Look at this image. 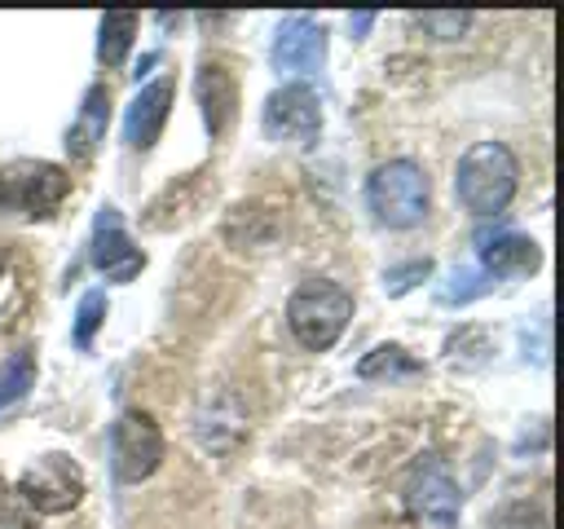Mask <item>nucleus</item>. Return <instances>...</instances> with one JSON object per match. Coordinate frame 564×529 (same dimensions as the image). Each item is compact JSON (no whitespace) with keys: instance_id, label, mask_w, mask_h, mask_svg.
<instances>
[{"instance_id":"nucleus-19","label":"nucleus","mask_w":564,"mask_h":529,"mask_svg":"<svg viewBox=\"0 0 564 529\" xmlns=\"http://www.w3.org/2000/svg\"><path fill=\"white\" fill-rule=\"evenodd\" d=\"M229 220H247V234L234 242V247H264L273 234H278V212H264L260 203H238L234 212H229Z\"/></svg>"},{"instance_id":"nucleus-12","label":"nucleus","mask_w":564,"mask_h":529,"mask_svg":"<svg viewBox=\"0 0 564 529\" xmlns=\"http://www.w3.org/2000/svg\"><path fill=\"white\" fill-rule=\"evenodd\" d=\"M172 97H176L172 79H154V84H145V88L128 101L123 141H128L132 150H150V145L159 141V132H163V123H167V110H172Z\"/></svg>"},{"instance_id":"nucleus-15","label":"nucleus","mask_w":564,"mask_h":529,"mask_svg":"<svg viewBox=\"0 0 564 529\" xmlns=\"http://www.w3.org/2000/svg\"><path fill=\"white\" fill-rule=\"evenodd\" d=\"M106 119H110V88L106 84H93L84 93V106L66 132V150L70 159H93V150L106 141Z\"/></svg>"},{"instance_id":"nucleus-1","label":"nucleus","mask_w":564,"mask_h":529,"mask_svg":"<svg viewBox=\"0 0 564 529\" xmlns=\"http://www.w3.org/2000/svg\"><path fill=\"white\" fill-rule=\"evenodd\" d=\"M520 163L502 141H476L454 168V194L471 216H498L516 198Z\"/></svg>"},{"instance_id":"nucleus-18","label":"nucleus","mask_w":564,"mask_h":529,"mask_svg":"<svg viewBox=\"0 0 564 529\" xmlns=\"http://www.w3.org/2000/svg\"><path fill=\"white\" fill-rule=\"evenodd\" d=\"M35 388V353H13L0 361V406H13L22 401L26 392Z\"/></svg>"},{"instance_id":"nucleus-24","label":"nucleus","mask_w":564,"mask_h":529,"mask_svg":"<svg viewBox=\"0 0 564 529\" xmlns=\"http://www.w3.org/2000/svg\"><path fill=\"white\" fill-rule=\"evenodd\" d=\"M370 22H375V13H352V18H348V31H352V40H361V35L370 31Z\"/></svg>"},{"instance_id":"nucleus-13","label":"nucleus","mask_w":564,"mask_h":529,"mask_svg":"<svg viewBox=\"0 0 564 529\" xmlns=\"http://www.w3.org/2000/svg\"><path fill=\"white\" fill-rule=\"evenodd\" d=\"M480 264H485V278H524L542 264V251L524 234L480 238Z\"/></svg>"},{"instance_id":"nucleus-14","label":"nucleus","mask_w":564,"mask_h":529,"mask_svg":"<svg viewBox=\"0 0 564 529\" xmlns=\"http://www.w3.org/2000/svg\"><path fill=\"white\" fill-rule=\"evenodd\" d=\"M194 432H198L203 450L229 454V450H238L242 436H247V414L238 410L234 397H229V401H212V397H207V406H203L198 419H194Z\"/></svg>"},{"instance_id":"nucleus-3","label":"nucleus","mask_w":564,"mask_h":529,"mask_svg":"<svg viewBox=\"0 0 564 529\" xmlns=\"http://www.w3.org/2000/svg\"><path fill=\"white\" fill-rule=\"evenodd\" d=\"M366 203L379 225L388 229H414L427 216L432 181L414 159H388L366 181Z\"/></svg>"},{"instance_id":"nucleus-11","label":"nucleus","mask_w":564,"mask_h":529,"mask_svg":"<svg viewBox=\"0 0 564 529\" xmlns=\"http://www.w3.org/2000/svg\"><path fill=\"white\" fill-rule=\"evenodd\" d=\"M194 97H198L207 132L216 141L229 137V128L238 119V79H234V71L225 62H203L198 75H194Z\"/></svg>"},{"instance_id":"nucleus-10","label":"nucleus","mask_w":564,"mask_h":529,"mask_svg":"<svg viewBox=\"0 0 564 529\" xmlns=\"http://www.w3.org/2000/svg\"><path fill=\"white\" fill-rule=\"evenodd\" d=\"M93 264L110 282H132L141 273V264H145L141 247H132V238H128V229H123V220H119L115 207H101L97 212V225H93Z\"/></svg>"},{"instance_id":"nucleus-16","label":"nucleus","mask_w":564,"mask_h":529,"mask_svg":"<svg viewBox=\"0 0 564 529\" xmlns=\"http://www.w3.org/2000/svg\"><path fill=\"white\" fill-rule=\"evenodd\" d=\"M357 375H361V379H405V375H423V366H419L405 348L379 344V348H370V353L357 361Z\"/></svg>"},{"instance_id":"nucleus-2","label":"nucleus","mask_w":564,"mask_h":529,"mask_svg":"<svg viewBox=\"0 0 564 529\" xmlns=\"http://www.w3.org/2000/svg\"><path fill=\"white\" fill-rule=\"evenodd\" d=\"M352 317V291L330 278H308L286 300V326L308 353H326Z\"/></svg>"},{"instance_id":"nucleus-4","label":"nucleus","mask_w":564,"mask_h":529,"mask_svg":"<svg viewBox=\"0 0 564 529\" xmlns=\"http://www.w3.org/2000/svg\"><path fill=\"white\" fill-rule=\"evenodd\" d=\"M405 507L423 529H454L463 516V494L436 454H419L405 472Z\"/></svg>"},{"instance_id":"nucleus-8","label":"nucleus","mask_w":564,"mask_h":529,"mask_svg":"<svg viewBox=\"0 0 564 529\" xmlns=\"http://www.w3.org/2000/svg\"><path fill=\"white\" fill-rule=\"evenodd\" d=\"M260 128L269 141H313L322 128V101L308 84H282L278 93H269Z\"/></svg>"},{"instance_id":"nucleus-20","label":"nucleus","mask_w":564,"mask_h":529,"mask_svg":"<svg viewBox=\"0 0 564 529\" xmlns=\"http://www.w3.org/2000/svg\"><path fill=\"white\" fill-rule=\"evenodd\" d=\"M489 291V278L480 273V269H454L449 278H445V287H441V300L445 304H467V300H476V295H485Z\"/></svg>"},{"instance_id":"nucleus-7","label":"nucleus","mask_w":564,"mask_h":529,"mask_svg":"<svg viewBox=\"0 0 564 529\" xmlns=\"http://www.w3.org/2000/svg\"><path fill=\"white\" fill-rule=\"evenodd\" d=\"M70 190V176L57 163H13L0 172V212L48 216Z\"/></svg>"},{"instance_id":"nucleus-22","label":"nucleus","mask_w":564,"mask_h":529,"mask_svg":"<svg viewBox=\"0 0 564 529\" xmlns=\"http://www.w3.org/2000/svg\"><path fill=\"white\" fill-rule=\"evenodd\" d=\"M101 322H106V295H101V291H88V295L79 300V309H75V344L88 348Z\"/></svg>"},{"instance_id":"nucleus-6","label":"nucleus","mask_w":564,"mask_h":529,"mask_svg":"<svg viewBox=\"0 0 564 529\" xmlns=\"http://www.w3.org/2000/svg\"><path fill=\"white\" fill-rule=\"evenodd\" d=\"M18 494L26 498V507H35L40 516H62L70 507H79L84 498V472L75 458L66 454H40L22 476H18Z\"/></svg>"},{"instance_id":"nucleus-25","label":"nucleus","mask_w":564,"mask_h":529,"mask_svg":"<svg viewBox=\"0 0 564 529\" xmlns=\"http://www.w3.org/2000/svg\"><path fill=\"white\" fill-rule=\"evenodd\" d=\"M0 269H4V247H0Z\"/></svg>"},{"instance_id":"nucleus-9","label":"nucleus","mask_w":564,"mask_h":529,"mask_svg":"<svg viewBox=\"0 0 564 529\" xmlns=\"http://www.w3.org/2000/svg\"><path fill=\"white\" fill-rule=\"evenodd\" d=\"M326 62V26L308 13H291L273 35V66L291 75H308Z\"/></svg>"},{"instance_id":"nucleus-17","label":"nucleus","mask_w":564,"mask_h":529,"mask_svg":"<svg viewBox=\"0 0 564 529\" xmlns=\"http://www.w3.org/2000/svg\"><path fill=\"white\" fill-rule=\"evenodd\" d=\"M137 35V13H106L101 18V40H97V57L106 66H123L128 48Z\"/></svg>"},{"instance_id":"nucleus-23","label":"nucleus","mask_w":564,"mask_h":529,"mask_svg":"<svg viewBox=\"0 0 564 529\" xmlns=\"http://www.w3.org/2000/svg\"><path fill=\"white\" fill-rule=\"evenodd\" d=\"M427 273H432V260L397 264V269H388V273H383V291H388V295H405V291H410V287H419Z\"/></svg>"},{"instance_id":"nucleus-21","label":"nucleus","mask_w":564,"mask_h":529,"mask_svg":"<svg viewBox=\"0 0 564 529\" xmlns=\"http://www.w3.org/2000/svg\"><path fill=\"white\" fill-rule=\"evenodd\" d=\"M410 22L423 26L432 40H458L476 18H471V13H436V9H427V13H414Z\"/></svg>"},{"instance_id":"nucleus-5","label":"nucleus","mask_w":564,"mask_h":529,"mask_svg":"<svg viewBox=\"0 0 564 529\" xmlns=\"http://www.w3.org/2000/svg\"><path fill=\"white\" fill-rule=\"evenodd\" d=\"M110 463H115V476L123 485H141L145 476L159 472L163 463V432L154 423V414L145 410H123L115 432H110Z\"/></svg>"}]
</instances>
